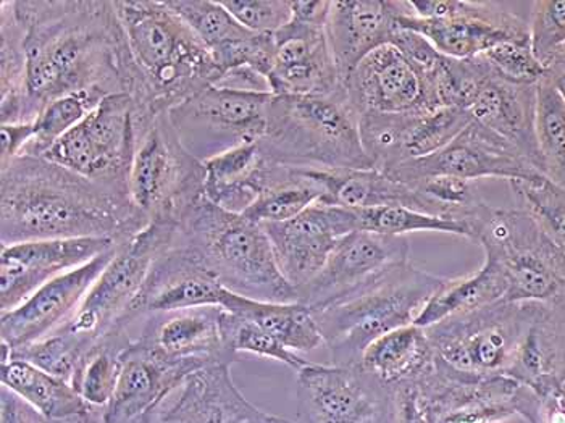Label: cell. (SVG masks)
Wrapping results in <instances>:
<instances>
[{
  "label": "cell",
  "mask_w": 565,
  "mask_h": 423,
  "mask_svg": "<svg viewBox=\"0 0 565 423\" xmlns=\"http://www.w3.org/2000/svg\"><path fill=\"white\" fill-rule=\"evenodd\" d=\"M124 370L114 400L104 409V423H142L181 381L199 367L169 362L132 339L121 356Z\"/></svg>",
  "instance_id": "obj_27"
},
{
  "label": "cell",
  "mask_w": 565,
  "mask_h": 423,
  "mask_svg": "<svg viewBox=\"0 0 565 423\" xmlns=\"http://www.w3.org/2000/svg\"><path fill=\"white\" fill-rule=\"evenodd\" d=\"M505 286L500 268L484 258L483 267L463 278L448 279L445 286L422 309L414 324L434 327L448 318L462 316L504 300Z\"/></svg>",
  "instance_id": "obj_36"
},
{
  "label": "cell",
  "mask_w": 565,
  "mask_h": 423,
  "mask_svg": "<svg viewBox=\"0 0 565 423\" xmlns=\"http://www.w3.org/2000/svg\"><path fill=\"white\" fill-rule=\"evenodd\" d=\"M472 121V117L459 107H441L418 114L404 148L403 162L434 156L451 145Z\"/></svg>",
  "instance_id": "obj_44"
},
{
  "label": "cell",
  "mask_w": 565,
  "mask_h": 423,
  "mask_svg": "<svg viewBox=\"0 0 565 423\" xmlns=\"http://www.w3.org/2000/svg\"><path fill=\"white\" fill-rule=\"evenodd\" d=\"M222 307L174 310L146 318L138 339L153 355L196 366L199 369L226 363L238 358L226 349L220 331Z\"/></svg>",
  "instance_id": "obj_25"
},
{
  "label": "cell",
  "mask_w": 565,
  "mask_h": 423,
  "mask_svg": "<svg viewBox=\"0 0 565 423\" xmlns=\"http://www.w3.org/2000/svg\"><path fill=\"white\" fill-rule=\"evenodd\" d=\"M117 247L106 237L38 240L0 250V313L17 309L52 279Z\"/></svg>",
  "instance_id": "obj_20"
},
{
  "label": "cell",
  "mask_w": 565,
  "mask_h": 423,
  "mask_svg": "<svg viewBox=\"0 0 565 423\" xmlns=\"http://www.w3.org/2000/svg\"><path fill=\"white\" fill-rule=\"evenodd\" d=\"M262 156L302 170L373 169L347 89L331 96H271Z\"/></svg>",
  "instance_id": "obj_5"
},
{
  "label": "cell",
  "mask_w": 565,
  "mask_h": 423,
  "mask_svg": "<svg viewBox=\"0 0 565 423\" xmlns=\"http://www.w3.org/2000/svg\"><path fill=\"white\" fill-rule=\"evenodd\" d=\"M0 243L106 237L125 243L151 223L128 192L114 190L45 157L0 163Z\"/></svg>",
  "instance_id": "obj_2"
},
{
  "label": "cell",
  "mask_w": 565,
  "mask_h": 423,
  "mask_svg": "<svg viewBox=\"0 0 565 423\" xmlns=\"http://www.w3.org/2000/svg\"><path fill=\"white\" fill-rule=\"evenodd\" d=\"M220 331H222L226 349L236 358H239V355H254L259 356V358L274 359L285 363L296 372L305 369L310 363L309 360L301 358L298 352L282 346L277 338L262 330L259 325L247 320V318L226 313L225 309L222 310V316H220Z\"/></svg>",
  "instance_id": "obj_43"
},
{
  "label": "cell",
  "mask_w": 565,
  "mask_h": 423,
  "mask_svg": "<svg viewBox=\"0 0 565 423\" xmlns=\"http://www.w3.org/2000/svg\"><path fill=\"white\" fill-rule=\"evenodd\" d=\"M481 57L497 75L515 85L539 86L547 70L533 54L530 41H508L491 47Z\"/></svg>",
  "instance_id": "obj_49"
},
{
  "label": "cell",
  "mask_w": 565,
  "mask_h": 423,
  "mask_svg": "<svg viewBox=\"0 0 565 423\" xmlns=\"http://www.w3.org/2000/svg\"><path fill=\"white\" fill-rule=\"evenodd\" d=\"M45 423H104V409L90 408L85 412H79V414L45 421Z\"/></svg>",
  "instance_id": "obj_55"
},
{
  "label": "cell",
  "mask_w": 565,
  "mask_h": 423,
  "mask_svg": "<svg viewBox=\"0 0 565 423\" xmlns=\"http://www.w3.org/2000/svg\"><path fill=\"white\" fill-rule=\"evenodd\" d=\"M139 108L130 94L106 97L45 159L114 190L128 192L138 145Z\"/></svg>",
  "instance_id": "obj_11"
},
{
  "label": "cell",
  "mask_w": 565,
  "mask_h": 423,
  "mask_svg": "<svg viewBox=\"0 0 565 423\" xmlns=\"http://www.w3.org/2000/svg\"><path fill=\"white\" fill-rule=\"evenodd\" d=\"M230 369L217 363L191 373L142 423H249L264 417L267 412L243 396Z\"/></svg>",
  "instance_id": "obj_24"
},
{
  "label": "cell",
  "mask_w": 565,
  "mask_h": 423,
  "mask_svg": "<svg viewBox=\"0 0 565 423\" xmlns=\"http://www.w3.org/2000/svg\"><path fill=\"white\" fill-rule=\"evenodd\" d=\"M104 99L106 97L96 93H76L52 101L33 121L34 135L22 156L44 157L55 142L85 120L86 115Z\"/></svg>",
  "instance_id": "obj_42"
},
{
  "label": "cell",
  "mask_w": 565,
  "mask_h": 423,
  "mask_svg": "<svg viewBox=\"0 0 565 423\" xmlns=\"http://www.w3.org/2000/svg\"><path fill=\"white\" fill-rule=\"evenodd\" d=\"M275 49L277 45L274 34L250 33L249 36L218 45L211 54L222 76L232 70L249 68L268 82L274 66Z\"/></svg>",
  "instance_id": "obj_48"
},
{
  "label": "cell",
  "mask_w": 565,
  "mask_h": 423,
  "mask_svg": "<svg viewBox=\"0 0 565 423\" xmlns=\"http://www.w3.org/2000/svg\"><path fill=\"white\" fill-rule=\"evenodd\" d=\"M177 225L153 222L118 244L114 258L96 279L61 334L87 349L109 334L138 295L153 262L173 243Z\"/></svg>",
  "instance_id": "obj_12"
},
{
  "label": "cell",
  "mask_w": 565,
  "mask_h": 423,
  "mask_svg": "<svg viewBox=\"0 0 565 423\" xmlns=\"http://www.w3.org/2000/svg\"><path fill=\"white\" fill-rule=\"evenodd\" d=\"M131 342L130 330L114 327L87 349L73 376L72 387L90 408L106 409L114 400L124 370L121 356Z\"/></svg>",
  "instance_id": "obj_37"
},
{
  "label": "cell",
  "mask_w": 565,
  "mask_h": 423,
  "mask_svg": "<svg viewBox=\"0 0 565 423\" xmlns=\"http://www.w3.org/2000/svg\"><path fill=\"white\" fill-rule=\"evenodd\" d=\"M409 262L411 246L406 236L349 233L338 241L322 271L299 289L298 303L319 313L364 292Z\"/></svg>",
  "instance_id": "obj_15"
},
{
  "label": "cell",
  "mask_w": 565,
  "mask_h": 423,
  "mask_svg": "<svg viewBox=\"0 0 565 423\" xmlns=\"http://www.w3.org/2000/svg\"><path fill=\"white\" fill-rule=\"evenodd\" d=\"M274 38L277 49L268 75L274 96H331L343 89L328 44L327 27L291 17Z\"/></svg>",
  "instance_id": "obj_23"
},
{
  "label": "cell",
  "mask_w": 565,
  "mask_h": 423,
  "mask_svg": "<svg viewBox=\"0 0 565 423\" xmlns=\"http://www.w3.org/2000/svg\"><path fill=\"white\" fill-rule=\"evenodd\" d=\"M386 175L409 184L430 177L511 181L532 180L542 173L508 141L472 121L445 149L424 159L399 163Z\"/></svg>",
  "instance_id": "obj_17"
},
{
  "label": "cell",
  "mask_w": 565,
  "mask_h": 423,
  "mask_svg": "<svg viewBox=\"0 0 565 423\" xmlns=\"http://www.w3.org/2000/svg\"><path fill=\"white\" fill-rule=\"evenodd\" d=\"M322 199V187L306 170L267 160L259 198L244 216L259 225L286 222L319 204Z\"/></svg>",
  "instance_id": "obj_33"
},
{
  "label": "cell",
  "mask_w": 565,
  "mask_h": 423,
  "mask_svg": "<svg viewBox=\"0 0 565 423\" xmlns=\"http://www.w3.org/2000/svg\"><path fill=\"white\" fill-rule=\"evenodd\" d=\"M0 423H45V419L33 405L17 396L9 388L0 391Z\"/></svg>",
  "instance_id": "obj_52"
},
{
  "label": "cell",
  "mask_w": 565,
  "mask_h": 423,
  "mask_svg": "<svg viewBox=\"0 0 565 423\" xmlns=\"http://www.w3.org/2000/svg\"><path fill=\"white\" fill-rule=\"evenodd\" d=\"M448 279L409 262L364 292L313 313L333 366H359L373 341L414 324Z\"/></svg>",
  "instance_id": "obj_6"
},
{
  "label": "cell",
  "mask_w": 565,
  "mask_h": 423,
  "mask_svg": "<svg viewBox=\"0 0 565 423\" xmlns=\"http://www.w3.org/2000/svg\"><path fill=\"white\" fill-rule=\"evenodd\" d=\"M24 31V124L76 93H138L127 33L111 0H12Z\"/></svg>",
  "instance_id": "obj_1"
},
{
  "label": "cell",
  "mask_w": 565,
  "mask_h": 423,
  "mask_svg": "<svg viewBox=\"0 0 565 423\" xmlns=\"http://www.w3.org/2000/svg\"><path fill=\"white\" fill-rule=\"evenodd\" d=\"M262 226L282 276L296 293L322 271L341 237L358 232L354 211L320 202L296 219Z\"/></svg>",
  "instance_id": "obj_21"
},
{
  "label": "cell",
  "mask_w": 565,
  "mask_h": 423,
  "mask_svg": "<svg viewBox=\"0 0 565 423\" xmlns=\"http://www.w3.org/2000/svg\"><path fill=\"white\" fill-rule=\"evenodd\" d=\"M546 78L553 83V86L556 87L557 93H559L565 103V55L547 68Z\"/></svg>",
  "instance_id": "obj_56"
},
{
  "label": "cell",
  "mask_w": 565,
  "mask_h": 423,
  "mask_svg": "<svg viewBox=\"0 0 565 423\" xmlns=\"http://www.w3.org/2000/svg\"><path fill=\"white\" fill-rule=\"evenodd\" d=\"M223 7L250 33L275 34L291 20V0H222Z\"/></svg>",
  "instance_id": "obj_50"
},
{
  "label": "cell",
  "mask_w": 565,
  "mask_h": 423,
  "mask_svg": "<svg viewBox=\"0 0 565 423\" xmlns=\"http://www.w3.org/2000/svg\"><path fill=\"white\" fill-rule=\"evenodd\" d=\"M397 27L424 36L449 59L469 61L508 41H530V17L521 3L483 0L393 2Z\"/></svg>",
  "instance_id": "obj_9"
},
{
  "label": "cell",
  "mask_w": 565,
  "mask_h": 423,
  "mask_svg": "<svg viewBox=\"0 0 565 423\" xmlns=\"http://www.w3.org/2000/svg\"><path fill=\"white\" fill-rule=\"evenodd\" d=\"M138 72L136 106L170 112L222 78L207 45L167 2L114 0Z\"/></svg>",
  "instance_id": "obj_3"
},
{
  "label": "cell",
  "mask_w": 565,
  "mask_h": 423,
  "mask_svg": "<svg viewBox=\"0 0 565 423\" xmlns=\"http://www.w3.org/2000/svg\"><path fill=\"white\" fill-rule=\"evenodd\" d=\"M472 241L500 268L505 303H536L565 313V255L522 209L484 205Z\"/></svg>",
  "instance_id": "obj_7"
},
{
  "label": "cell",
  "mask_w": 565,
  "mask_h": 423,
  "mask_svg": "<svg viewBox=\"0 0 565 423\" xmlns=\"http://www.w3.org/2000/svg\"><path fill=\"white\" fill-rule=\"evenodd\" d=\"M351 106L365 114H425L438 110L424 70L397 45L376 49L344 82Z\"/></svg>",
  "instance_id": "obj_19"
},
{
  "label": "cell",
  "mask_w": 565,
  "mask_h": 423,
  "mask_svg": "<svg viewBox=\"0 0 565 423\" xmlns=\"http://www.w3.org/2000/svg\"><path fill=\"white\" fill-rule=\"evenodd\" d=\"M249 423H292L288 419L278 417V415L265 414L264 417L257 419V421Z\"/></svg>",
  "instance_id": "obj_57"
},
{
  "label": "cell",
  "mask_w": 565,
  "mask_h": 423,
  "mask_svg": "<svg viewBox=\"0 0 565 423\" xmlns=\"http://www.w3.org/2000/svg\"><path fill=\"white\" fill-rule=\"evenodd\" d=\"M518 415L529 423H565V384L543 393L522 384Z\"/></svg>",
  "instance_id": "obj_51"
},
{
  "label": "cell",
  "mask_w": 565,
  "mask_h": 423,
  "mask_svg": "<svg viewBox=\"0 0 565 423\" xmlns=\"http://www.w3.org/2000/svg\"><path fill=\"white\" fill-rule=\"evenodd\" d=\"M2 387L33 405L45 421L68 417L90 409L68 381L51 376L40 367L22 359L2 360Z\"/></svg>",
  "instance_id": "obj_35"
},
{
  "label": "cell",
  "mask_w": 565,
  "mask_h": 423,
  "mask_svg": "<svg viewBox=\"0 0 565 423\" xmlns=\"http://www.w3.org/2000/svg\"><path fill=\"white\" fill-rule=\"evenodd\" d=\"M85 355V349L75 339L66 337L61 331L22 348L9 349L2 345V360H26L68 383H72L73 376Z\"/></svg>",
  "instance_id": "obj_46"
},
{
  "label": "cell",
  "mask_w": 565,
  "mask_h": 423,
  "mask_svg": "<svg viewBox=\"0 0 565 423\" xmlns=\"http://www.w3.org/2000/svg\"><path fill=\"white\" fill-rule=\"evenodd\" d=\"M428 423H502L518 415L522 384L509 377L460 372L438 358L414 384Z\"/></svg>",
  "instance_id": "obj_16"
},
{
  "label": "cell",
  "mask_w": 565,
  "mask_h": 423,
  "mask_svg": "<svg viewBox=\"0 0 565 423\" xmlns=\"http://www.w3.org/2000/svg\"><path fill=\"white\" fill-rule=\"evenodd\" d=\"M167 6L183 20L194 34L214 51L228 41L249 36L250 31L236 22L235 17L214 0H166Z\"/></svg>",
  "instance_id": "obj_45"
},
{
  "label": "cell",
  "mask_w": 565,
  "mask_h": 423,
  "mask_svg": "<svg viewBox=\"0 0 565 423\" xmlns=\"http://www.w3.org/2000/svg\"><path fill=\"white\" fill-rule=\"evenodd\" d=\"M271 93L211 86L169 112L184 148L201 162L256 145L267 131Z\"/></svg>",
  "instance_id": "obj_13"
},
{
  "label": "cell",
  "mask_w": 565,
  "mask_h": 423,
  "mask_svg": "<svg viewBox=\"0 0 565 423\" xmlns=\"http://www.w3.org/2000/svg\"><path fill=\"white\" fill-rule=\"evenodd\" d=\"M535 393L565 384V313L544 307L535 318L508 372Z\"/></svg>",
  "instance_id": "obj_30"
},
{
  "label": "cell",
  "mask_w": 565,
  "mask_h": 423,
  "mask_svg": "<svg viewBox=\"0 0 565 423\" xmlns=\"http://www.w3.org/2000/svg\"><path fill=\"white\" fill-rule=\"evenodd\" d=\"M232 295L205 271L191 251L173 237L169 250L153 262L141 289L115 327L130 330L138 320L174 310L198 307L225 309Z\"/></svg>",
  "instance_id": "obj_18"
},
{
  "label": "cell",
  "mask_w": 565,
  "mask_h": 423,
  "mask_svg": "<svg viewBox=\"0 0 565 423\" xmlns=\"http://www.w3.org/2000/svg\"><path fill=\"white\" fill-rule=\"evenodd\" d=\"M322 187L320 204L359 209L401 205L431 215L430 205L411 184L394 180L383 171L367 170H306Z\"/></svg>",
  "instance_id": "obj_29"
},
{
  "label": "cell",
  "mask_w": 565,
  "mask_h": 423,
  "mask_svg": "<svg viewBox=\"0 0 565 423\" xmlns=\"http://www.w3.org/2000/svg\"><path fill=\"white\" fill-rule=\"evenodd\" d=\"M355 213L358 232L386 234V236H404L406 233L438 232L451 233L456 236L472 240V230L455 220L439 219L427 213L414 211L401 205H383V208L359 209Z\"/></svg>",
  "instance_id": "obj_41"
},
{
  "label": "cell",
  "mask_w": 565,
  "mask_h": 423,
  "mask_svg": "<svg viewBox=\"0 0 565 423\" xmlns=\"http://www.w3.org/2000/svg\"><path fill=\"white\" fill-rule=\"evenodd\" d=\"M546 306L536 303L491 304L425 328L436 356L460 372L508 377L522 338Z\"/></svg>",
  "instance_id": "obj_10"
},
{
  "label": "cell",
  "mask_w": 565,
  "mask_h": 423,
  "mask_svg": "<svg viewBox=\"0 0 565 423\" xmlns=\"http://www.w3.org/2000/svg\"><path fill=\"white\" fill-rule=\"evenodd\" d=\"M26 51L12 0L0 2V125L24 124Z\"/></svg>",
  "instance_id": "obj_38"
},
{
  "label": "cell",
  "mask_w": 565,
  "mask_h": 423,
  "mask_svg": "<svg viewBox=\"0 0 565 423\" xmlns=\"http://www.w3.org/2000/svg\"><path fill=\"white\" fill-rule=\"evenodd\" d=\"M265 163L257 142L205 160L204 198L223 211L244 215L259 198Z\"/></svg>",
  "instance_id": "obj_32"
},
{
  "label": "cell",
  "mask_w": 565,
  "mask_h": 423,
  "mask_svg": "<svg viewBox=\"0 0 565 423\" xmlns=\"http://www.w3.org/2000/svg\"><path fill=\"white\" fill-rule=\"evenodd\" d=\"M33 135V124L0 125V136H2L0 163L9 162V160L22 156Z\"/></svg>",
  "instance_id": "obj_53"
},
{
  "label": "cell",
  "mask_w": 565,
  "mask_h": 423,
  "mask_svg": "<svg viewBox=\"0 0 565 423\" xmlns=\"http://www.w3.org/2000/svg\"><path fill=\"white\" fill-rule=\"evenodd\" d=\"M298 423H393L396 390L361 366L310 362L298 372Z\"/></svg>",
  "instance_id": "obj_14"
},
{
  "label": "cell",
  "mask_w": 565,
  "mask_h": 423,
  "mask_svg": "<svg viewBox=\"0 0 565 423\" xmlns=\"http://www.w3.org/2000/svg\"><path fill=\"white\" fill-rule=\"evenodd\" d=\"M205 167L184 148L169 112L138 121L130 198L149 223L180 225L204 199Z\"/></svg>",
  "instance_id": "obj_8"
},
{
  "label": "cell",
  "mask_w": 565,
  "mask_h": 423,
  "mask_svg": "<svg viewBox=\"0 0 565 423\" xmlns=\"http://www.w3.org/2000/svg\"><path fill=\"white\" fill-rule=\"evenodd\" d=\"M396 10L386 0L331 2L327 38L343 83L367 55L392 44L397 31Z\"/></svg>",
  "instance_id": "obj_28"
},
{
  "label": "cell",
  "mask_w": 565,
  "mask_h": 423,
  "mask_svg": "<svg viewBox=\"0 0 565 423\" xmlns=\"http://www.w3.org/2000/svg\"><path fill=\"white\" fill-rule=\"evenodd\" d=\"M529 28L533 54L547 70L565 55V0L532 2Z\"/></svg>",
  "instance_id": "obj_47"
},
{
  "label": "cell",
  "mask_w": 565,
  "mask_h": 423,
  "mask_svg": "<svg viewBox=\"0 0 565 423\" xmlns=\"http://www.w3.org/2000/svg\"><path fill=\"white\" fill-rule=\"evenodd\" d=\"M393 423H428L418 404L414 384L396 388V415Z\"/></svg>",
  "instance_id": "obj_54"
},
{
  "label": "cell",
  "mask_w": 565,
  "mask_h": 423,
  "mask_svg": "<svg viewBox=\"0 0 565 423\" xmlns=\"http://www.w3.org/2000/svg\"><path fill=\"white\" fill-rule=\"evenodd\" d=\"M508 183L521 205L519 209L529 213L547 240L565 255V188L544 175Z\"/></svg>",
  "instance_id": "obj_40"
},
{
  "label": "cell",
  "mask_w": 565,
  "mask_h": 423,
  "mask_svg": "<svg viewBox=\"0 0 565 423\" xmlns=\"http://www.w3.org/2000/svg\"><path fill=\"white\" fill-rule=\"evenodd\" d=\"M535 133L542 173L565 188V103L547 78L536 86Z\"/></svg>",
  "instance_id": "obj_39"
},
{
  "label": "cell",
  "mask_w": 565,
  "mask_h": 423,
  "mask_svg": "<svg viewBox=\"0 0 565 423\" xmlns=\"http://www.w3.org/2000/svg\"><path fill=\"white\" fill-rule=\"evenodd\" d=\"M174 237L228 292L262 303H298L264 226L247 216L223 211L204 198L178 225Z\"/></svg>",
  "instance_id": "obj_4"
},
{
  "label": "cell",
  "mask_w": 565,
  "mask_h": 423,
  "mask_svg": "<svg viewBox=\"0 0 565 423\" xmlns=\"http://www.w3.org/2000/svg\"><path fill=\"white\" fill-rule=\"evenodd\" d=\"M115 250L117 247L76 271L52 279L17 309L0 313L2 345L9 349L22 348L61 330L76 313L90 286L106 271Z\"/></svg>",
  "instance_id": "obj_22"
},
{
  "label": "cell",
  "mask_w": 565,
  "mask_h": 423,
  "mask_svg": "<svg viewBox=\"0 0 565 423\" xmlns=\"http://www.w3.org/2000/svg\"><path fill=\"white\" fill-rule=\"evenodd\" d=\"M436 360L438 356L425 328L411 324L373 341L359 366L396 390L424 380L434 372Z\"/></svg>",
  "instance_id": "obj_31"
},
{
  "label": "cell",
  "mask_w": 565,
  "mask_h": 423,
  "mask_svg": "<svg viewBox=\"0 0 565 423\" xmlns=\"http://www.w3.org/2000/svg\"><path fill=\"white\" fill-rule=\"evenodd\" d=\"M225 310L259 325L262 330L298 355L313 351L323 345L316 316L305 304L262 303L233 293Z\"/></svg>",
  "instance_id": "obj_34"
},
{
  "label": "cell",
  "mask_w": 565,
  "mask_h": 423,
  "mask_svg": "<svg viewBox=\"0 0 565 423\" xmlns=\"http://www.w3.org/2000/svg\"><path fill=\"white\" fill-rule=\"evenodd\" d=\"M463 110L476 124L490 129L518 149L542 173L535 133L536 86L508 82L487 64V70Z\"/></svg>",
  "instance_id": "obj_26"
}]
</instances>
